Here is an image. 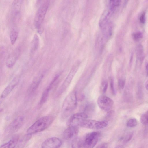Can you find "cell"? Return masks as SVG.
<instances>
[{
	"mask_svg": "<svg viewBox=\"0 0 148 148\" xmlns=\"http://www.w3.org/2000/svg\"><path fill=\"white\" fill-rule=\"evenodd\" d=\"M140 121L143 124L148 126V110L141 116Z\"/></svg>",
	"mask_w": 148,
	"mask_h": 148,
	"instance_id": "cell-23",
	"label": "cell"
},
{
	"mask_svg": "<svg viewBox=\"0 0 148 148\" xmlns=\"http://www.w3.org/2000/svg\"><path fill=\"white\" fill-rule=\"evenodd\" d=\"M146 71L147 76L148 77V63L147 64L146 66Z\"/></svg>",
	"mask_w": 148,
	"mask_h": 148,
	"instance_id": "cell-34",
	"label": "cell"
},
{
	"mask_svg": "<svg viewBox=\"0 0 148 148\" xmlns=\"http://www.w3.org/2000/svg\"><path fill=\"white\" fill-rule=\"evenodd\" d=\"M110 89L111 92L113 95H116V92L114 89L113 81L111 80L110 82Z\"/></svg>",
	"mask_w": 148,
	"mask_h": 148,
	"instance_id": "cell-32",
	"label": "cell"
},
{
	"mask_svg": "<svg viewBox=\"0 0 148 148\" xmlns=\"http://www.w3.org/2000/svg\"><path fill=\"white\" fill-rule=\"evenodd\" d=\"M77 100L76 92L73 91L65 98L62 106L61 116L65 119L77 107Z\"/></svg>",
	"mask_w": 148,
	"mask_h": 148,
	"instance_id": "cell-2",
	"label": "cell"
},
{
	"mask_svg": "<svg viewBox=\"0 0 148 148\" xmlns=\"http://www.w3.org/2000/svg\"><path fill=\"white\" fill-rule=\"evenodd\" d=\"M62 144L61 140L56 137L49 138L45 140L42 143L41 147L42 148H58L60 147Z\"/></svg>",
	"mask_w": 148,
	"mask_h": 148,
	"instance_id": "cell-9",
	"label": "cell"
},
{
	"mask_svg": "<svg viewBox=\"0 0 148 148\" xmlns=\"http://www.w3.org/2000/svg\"><path fill=\"white\" fill-rule=\"evenodd\" d=\"M137 95L139 99H141L142 98L143 96L142 90L140 86L138 88Z\"/></svg>",
	"mask_w": 148,
	"mask_h": 148,
	"instance_id": "cell-31",
	"label": "cell"
},
{
	"mask_svg": "<svg viewBox=\"0 0 148 148\" xmlns=\"http://www.w3.org/2000/svg\"><path fill=\"white\" fill-rule=\"evenodd\" d=\"M54 120L51 116L42 117L36 121L27 130V133L32 134L43 131L48 128Z\"/></svg>",
	"mask_w": 148,
	"mask_h": 148,
	"instance_id": "cell-3",
	"label": "cell"
},
{
	"mask_svg": "<svg viewBox=\"0 0 148 148\" xmlns=\"http://www.w3.org/2000/svg\"><path fill=\"white\" fill-rule=\"evenodd\" d=\"M97 103L99 107L103 110L108 112L110 110L114 105V101L110 97L105 96L99 97Z\"/></svg>",
	"mask_w": 148,
	"mask_h": 148,
	"instance_id": "cell-7",
	"label": "cell"
},
{
	"mask_svg": "<svg viewBox=\"0 0 148 148\" xmlns=\"http://www.w3.org/2000/svg\"><path fill=\"white\" fill-rule=\"evenodd\" d=\"M19 140V136H15L8 142L1 145L0 147L3 148L16 147Z\"/></svg>",
	"mask_w": 148,
	"mask_h": 148,
	"instance_id": "cell-16",
	"label": "cell"
},
{
	"mask_svg": "<svg viewBox=\"0 0 148 148\" xmlns=\"http://www.w3.org/2000/svg\"><path fill=\"white\" fill-rule=\"evenodd\" d=\"M40 1V0H38V1Z\"/></svg>",
	"mask_w": 148,
	"mask_h": 148,
	"instance_id": "cell-36",
	"label": "cell"
},
{
	"mask_svg": "<svg viewBox=\"0 0 148 148\" xmlns=\"http://www.w3.org/2000/svg\"><path fill=\"white\" fill-rule=\"evenodd\" d=\"M108 83L106 82H104L102 85L101 91L103 93H105L107 90L108 87Z\"/></svg>",
	"mask_w": 148,
	"mask_h": 148,
	"instance_id": "cell-28",
	"label": "cell"
},
{
	"mask_svg": "<svg viewBox=\"0 0 148 148\" xmlns=\"http://www.w3.org/2000/svg\"><path fill=\"white\" fill-rule=\"evenodd\" d=\"M19 53V49H17L8 57L6 64L8 68H11L13 67L18 59Z\"/></svg>",
	"mask_w": 148,
	"mask_h": 148,
	"instance_id": "cell-13",
	"label": "cell"
},
{
	"mask_svg": "<svg viewBox=\"0 0 148 148\" xmlns=\"http://www.w3.org/2000/svg\"><path fill=\"white\" fill-rule=\"evenodd\" d=\"M121 0H110L109 10L113 13L120 5Z\"/></svg>",
	"mask_w": 148,
	"mask_h": 148,
	"instance_id": "cell-21",
	"label": "cell"
},
{
	"mask_svg": "<svg viewBox=\"0 0 148 148\" xmlns=\"http://www.w3.org/2000/svg\"><path fill=\"white\" fill-rule=\"evenodd\" d=\"M43 77L42 74H39L33 80L28 89L29 93H32L35 91L39 86Z\"/></svg>",
	"mask_w": 148,
	"mask_h": 148,
	"instance_id": "cell-15",
	"label": "cell"
},
{
	"mask_svg": "<svg viewBox=\"0 0 148 148\" xmlns=\"http://www.w3.org/2000/svg\"><path fill=\"white\" fill-rule=\"evenodd\" d=\"M108 125L107 121H97L86 119L81 123L79 126L92 130H99L105 128Z\"/></svg>",
	"mask_w": 148,
	"mask_h": 148,
	"instance_id": "cell-5",
	"label": "cell"
},
{
	"mask_svg": "<svg viewBox=\"0 0 148 148\" xmlns=\"http://www.w3.org/2000/svg\"><path fill=\"white\" fill-rule=\"evenodd\" d=\"M88 117V114L85 112L76 113L69 119L67 125L68 127H78L81 123L87 119Z\"/></svg>",
	"mask_w": 148,
	"mask_h": 148,
	"instance_id": "cell-6",
	"label": "cell"
},
{
	"mask_svg": "<svg viewBox=\"0 0 148 148\" xmlns=\"http://www.w3.org/2000/svg\"><path fill=\"white\" fill-rule=\"evenodd\" d=\"M118 83L119 88L121 89H123L125 84V81L122 79H120L118 80Z\"/></svg>",
	"mask_w": 148,
	"mask_h": 148,
	"instance_id": "cell-27",
	"label": "cell"
},
{
	"mask_svg": "<svg viewBox=\"0 0 148 148\" xmlns=\"http://www.w3.org/2000/svg\"><path fill=\"white\" fill-rule=\"evenodd\" d=\"M24 121V117L22 116L16 118L9 124L6 132L7 133L11 134L17 132L23 125Z\"/></svg>",
	"mask_w": 148,
	"mask_h": 148,
	"instance_id": "cell-8",
	"label": "cell"
},
{
	"mask_svg": "<svg viewBox=\"0 0 148 148\" xmlns=\"http://www.w3.org/2000/svg\"><path fill=\"white\" fill-rule=\"evenodd\" d=\"M32 134L27 133L24 136L19 140L16 147H23L30 140L32 137Z\"/></svg>",
	"mask_w": 148,
	"mask_h": 148,
	"instance_id": "cell-18",
	"label": "cell"
},
{
	"mask_svg": "<svg viewBox=\"0 0 148 148\" xmlns=\"http://www.w3.org/2000/svg\"><path fill=\"white\" fill-rule=\"evenodd\" d=\"M143 46L141 45H139L136 49L137 64L140 63L142 62L143 57Z\"/></svg>",
	"mask_w": 148,
	"mask_h": 148,
	"instance_id": "cell-19",
	"label": "cell"
},
{
	"mask_svg": "<svg viewBox=\"0 0 148 148\" xmlns=\"http://www.w3.org/2000/svg\"><path fill=\"white\" fill-rule=\"evenodd\" d=\"M145 87L146 90L148 91V79L147 80L145 83Z\"/></svg>",
	"mask_w": 148,
	"mask_h": 148,
	"instance_id": "cell-35",
	"label": "cell"
},
{
	"mask_svg": "<svg viewBox=\"0 0 148 148\" xmlns=\"http://www.w3.org/2000/svg\"><path fill=\"white\" fill-rule=\"evenodd\" d=\"M39 38L38 35L35 34L34 35L31 42L30 51L34 53L37 49L39 44Z\"/></svg>",
	"mask_w": 148,
	"mask_h": 148,
	"instance_id": "cell-17",
	"label": "cell"
},
{
	"mask_svg": "<svg viewBox=\"0 0 148 148\" xmlns=\"http://www.w3.org/2000/svg\"><path fill=\"white\" fill-rule=\"evenodd\" d=\"M99 26L105 37L108 38L111 36L113 28V25L109 21L99 23Z\"/></svg>",
	"mask_w": 148,
	"mask_h": 148,
	"instance_id": "cell-12",
	"label": "cell"
},
{
	"mask_svg": "<svg viewBox=\"0 0 148 148\" xmlns=\"http://www.w3.org/2000/svg\"><path fill=\"white\" fill-rule=\"evenodd\" d=\"M134 135L133 132H131L128 133L123 138V142L124 143H126L129 142L132 138Z\"/></svg>",
	"mask_w": 148,
	"mask_h": 148,
	"instance_id": "cell-26",
	"label": "cell"
},
{
	"mask_svg": "<svg viewBox=\"0 0 148 148\" xmlns=\"http://www.w3.org/2000/svg\"><path fill=\"white\" fill-rule=\"evenodd\" d=\"M18 36V33L16 29H13L10 34V40L11 44L13 45L16 42Z\"/></svg>",
	"mask_w": 148,
	"mask_h": 148,
	"instance_id": "cell-22",
	"label": "cell"
},
{
	"mask_svg": "<svg viewBox=\"0 0 148 148\" xmlns=\"http://www.w3.org/2000/svg\"><path fill=\"white\" fill-rule=\"evenodd\" d=\"M145 12H143L140 15V23L142 24H144L145 22Z\"/></svg>",
	"mask_w": 148,
	"mask_h": 148,
	"instance_id": "cell-29",
	"label": "cell"
},
{
	"mask_svg": "<svg viewBox=\"0 0 148 148\" xmlns=\"http://www.w3.org/2000/svg\"><path fill=\"white\" fill-rule=\"evenodd\" d=\"M100 135L98 132H93L87 134L81 138H77L72 142L73 148H92L98 142Z\"/></svg>",
	"mask_w": 148,
	"mask_h": 148,
	"instance_id": "cell-1",
	"label": "cell"
},
{
	"mask_svg": "<svg viewBox=\"0 0 148 148\" xmlns=\"http://www.w3.org/2000/svg\"><path fill=\"white\" fill-rule=\"evenodd\" d=\"M137 124V121L135 118H131L129 119L127 123V126L130 127H132L136 126Z\"/></svg>",
	"mask_w": 148,
	"mask_h": 148,
	"instance_id": "cell-25",
	"label": "cell"
},
{
	"mask_svg": "<svg viewBox=\"0 0 148 148\" xmlns=\"http://www.w3.org/2000/svg\"><path fill=\"white\" fill-rule=\"evenodd\" d=\"M74 69L73 71V70L70 72L62 85L58 90L56 94V95L57 96H59L62 94L69 86L73 78V76H72L74 73Z\"/></svg>",
	"mask_w": 148,
	"mask_h": 148,
	"instance_id": "cell-14",
	"label": "cell"
},
{
	"mask_svg": "<svg viewBox=\"0 0 148 148\" xmlns=\"http://www.w3.org/2000/svg\"><path fill=\"white\" fill-rule=\"evenodd\" d=\"M107 145L106 144H102L100 145H99V146L97 147L99 148H103V147H107L106 146H107Z\"/></svg>",
	"mask_w": 148,
	"mask_h": 148,
	"instance_id": "cell-33",
	"label": "cell"
},
{
	"mask_svg": "<svg viewBox=\"0 0 148 148\" xmlns=\"http://www.w3.org/2000/svg\"><path fill=\"white\" fill-rule=\"evenodd\" d=\"M20 80L19 77H14L10 82L4 89L1 96V102L13 90L18 84Z\"/></svg>",
	"mask_w": 148,
	"mask_h": 148,
	"instance_id": "cell-11",
	"label": "cell"
},
{
	"mask_svg": "<svg viewBox=\"0 0 148 148\" xmlns=\"http://www.w3.org/2000/svg\"><path fill=\"white\" fill-rule=\"evenodd\" d=\"M48 8L47 3H45L38 9L35 18V26L38 32L41 34L43 32L42 24Z\"/></svg>",
	"mask_w": 148,
	"mask_h": 148,
	"instance_id": "cell-4",
	"label": "cell"
},
{
	"mask_svg": "<svg viewBox=\"0 0 148 148\" xmlns=\"http://www.w3.org/2000/svg\"><path fill=\"white\" fill-rule=\"evenodd\" d=\"M79 132L78 127H69L64 132L63 136L66 140L72 141L77 138Z\"/></svg>",
	"mask_w": 148,
	"mask_h": 148,
	"instance_id": "cell-10",
	"label": "cell"
},
{
	"mask_svg": "<svg viewBox=\"0 0 148 148\" xmlns=\"http://www.w3.org/2000/svg\"><path fill=\"white\" fill-rule=\"evenodd\" d=\"M114 112L113 110H110L108 112V113L106 115V117L107 119H110L113 117L114 116Z\"/></svg>",
	"mask_w": 148,
	"mask_h": 148,
	"instance_id": "cell-30",
	"label": "cell"
},
{
	"mask_svg": "<svg viewBox=\"0 0 148 148\" xmlns=\"http://www.w3.org/2000/svg\"><path fill=\"white\" fill-rule=\"evenodd\" d=\"M142 33L140 31L134 32L132 34V37L134 40L136 41L140 40L143 37Z\"/></svg>",
	"mask_w": 148,
	"mask_h": 148,
	"instance_id": "cell-24",
	"label": "cell"
},
{
	"mask_svg": "<svg viewBox=\"0 0 148 148\" xmlns=\"http://www.w3.org/2000/svg\"><path fill=\"white\" fill-rule=\"evenodd\" d=\"M21 2L20 0H14L12 6V12L14 16H16L19 12Z\"/></svg>",
	"mask_w": 148,
	"mask_h": 148,
	"instance_id": "cell-20",
	"label": "cell"
}]
</instances>
